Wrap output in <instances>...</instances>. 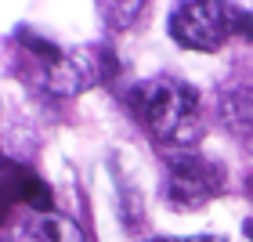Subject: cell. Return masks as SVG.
Segmentation results:
<instances>
[{
    "instance_id": "obj_1",
    "label": "cell",
    "mask_w": 253,
    "mask_h": 242,
    "mask_svg": "<svg viewBox=\"0 0 253 242\" xmlns=\"http://www.w3.org/2000/svg\"><path fill=\"white\" fill-rule=\"evenodd\" d=\"M130 101H134V112L145 120V126L159 141L192 145L199 137V98L188 83L156 76V80H145L141 87H134Z\"/></svg>"
},
{
    "instance_id": "obj_2",
    "label": "cell",
    "mask_w": 253,
    "mask_h": 242,
    "mask_svg": "<svg viewBox=\"0 0 253 242\" xmlns=\"http://www.w3.org/2000/svg\"><path fill=\"white\" fill-rule=\"evenodd\" d=\"M228 33V7L221 4H181L174 15H170V37H174L181 47L192 51H217Z\"/></svg>"
},
{
    "instance_id": "obj_3",
    "label": "cell",
    "mask_w": 253,
    "mask_h": 242,
    "mask_svg": "<svg viewBox=\"0 0 253 242\" xmlns=\"http://www.w3.org/2000/svg\"><path fill=\"white\" fill-rule=\"evenodd\" d=\"M221 188V170H217L210 159L203 156H174L170 159V174H167V184H163V195L177 210H192L199 206L203 199Z\"/></svg>"
},
{
    "instance_id": "obj_4",
    "label": "cell",
    "mask_w": 253,
    "mask_h": 242,
    "mask_svg": "<svg viewBox=\"0 0 253 242\" xmlns=\"http://www.w3.org/2000/svg\"><path fill=\"white\" fill-rule=\"evenodd\" d=\"M11 242H84V232L54 210H29L15 224Z\"/></svg>"
},
{
    "instance_id": "obj_5",
    "label": "cell",
    "mask_w": 253,
    "mask_h": 242,
    "mask_svg": "<svg viewBox=\"0 0 253 242\" xmlns=\"http://www.w3.org/2000/svg\"><path fill=\"white\" fill-rule=\"evenodd\" d=\"M94 54L84 51V54H62L54 65H47V80H51V87L58 90V94H76V90H84L90 87L94 80L101 76L98 73V62H90Z\"/></svg>"
},
{
    "instance_id": "obj_6",
    "label": "cell",
    "mask_w": 253,
    "mask_h": 242,
    "mask_svg": "<svg viewBox=\"0 0 253 242\" xmlns=\"http://www.w3.org/2000/svg\"><path fill=\"white\" fill-rule=\"evenodd\" d=\"M148 242H224L221 235H195V239H148Z\"/></svg>"
},
{
    "instance_id": "obj_7",
    "label": "cell",
    "mask_w": 253,
    "mask_h": 242,
    "mask_svg": "<svg viewBox=\"0 0 253 242\" xmlns=\"http://www.w3.org/2000/svg\"><path fill=\"white\" fill-rule=\"evenodd\" d=\"M243 235H246V239H250V242H253V217H250V221H246V224H243Z\"/></svg>"
},
{
    "instance_id": "obj_8",
    "label": "cell",
    "mask_w": 253,
    "mask_h": 242,
    "mask_svg": "<svg viewBox=\"0 0 253 242\" xmlns=\"http://www.w3.org/2000/svg\"><path fill=\"white\" fill-rule=\"evenodd\" d=\"M250 192H253V177H250Z\"/></svg>"
}]
</instances>
